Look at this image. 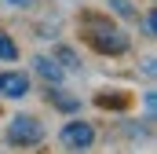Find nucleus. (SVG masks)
Here are the masks:
<instances>
[{
	"label": "nucleus",
	"mask_w": 157,
	"mask_h": 154,
	"mask_svg": "<svg viewBox=\"0 0 157 154\" xmlns=\"http://www.w3.org/2000/svg\"><path fill=\"white\" fill-rule=\"evenodd\" d=\"M48 103H55V107H59V110H66V114L80 110V103L73 99V95H62V92H59V84H55V88L48 84Z\"/></svg>",
	"instance_id": "nucleus-6"
},
{
	"label": "nucleus",
	"mask_w": 157,
	"mask_h": 154,
	"mask_svg": "<svg viewBox=\"0 0 157 154\" xmlns=\"http://www.w3.org/2000/svg\"><path fill=\"white\" fill-rule=\"evenodd\" d=\"M59 140H62L66 151H88V147L95 143V128H91L88 121H70V125H62Z\"/></svg>",
	"instance_id": "nucleus-3"
},
{
	"label": "nucleus",
	"mask_w": 157,
	"mask_h": 154,
	"mask_svg": "<svg viewBox=\"0 0 157 154\" xmlns=\"http://www.w3.org/2000/svg\"><path fill=\"white\" fill-rule=\"evenodd\" d=\"M154 103H157L154 92H146V117H154Z\"/></svg>",
	"instance_id": "nucleus-12"
},
{
	"label": "nucleus",
	"mask_w": 157,
	"mask_h": 154,
	"mask_svg": "<svg viewBox=\"0 0 157 154\" xmlns=\"http://www.w3.org/2000/svg\"><path fill=\"white\" fill-rule=\"evenodd\" d=\"M88 22V30H84V40L99 51V55H124L128 48H132V40L124 30H117L113 22H102V18H95V15H88L84 18Z\"/></svg>",
	"instance_id": "nucleus-1"
},
{
	"label": "nucleus",
	"mask_w": 157,
	"mask_h": 154,
	"mask_svg": "<svg viewBox=\"0 0 157 154\" xmlns=\"http://www.w3.org/2000/svg\"><path fill=\"white\" fill-rule=\"evenodd\" d=\"M110 7H113V11H117L121 18H135V15H139V11H135V7H132V4H128V0H110Z\"/></svg>",
	"instance_id": "nucleus-10"
},
{
	"label": "nucleus",
	"mask_w": 157,
	"mask_h": 154,
	"mask_svg": "<svg viewBox=\"0 0 157 154\" xmlns=\"http://www.w3.org/2000/svg\"><path fill=\"white\" fill-rule=\"evenodd\" d=\"M0 95H4V99H22V95H29V77L18 74V70H4V74H0Z\"/></svg>",
	"instance_id": "nucleus-4"
},
{
	"label": "nucleus",
	"mask_w": 157,
	"mask_h": 154,
	"mask_svg": "<svg viewBox=\"0 0 157 154\" xmlns=\"http://www.w3.org/2000/svg\"><path fill=\"white\" fill-rule=\"evenodd\" d=\"M7 4H15V7H29L33 0H7Z\"/></svg>",
	"instance_id": "nucleus-13"
},
{
	"label": "nucleus",
	"mask_w": 157,
	"mask_h": 154,
	"mask_svg": "<svg viewBox=\"0 0 157 154\" xmlns=\"http://www.w3.org/2000/svg\"><path fill=\"white\" fill-rule=\"evenodd\" d=\"M33 70H37L48 84H59V81H62V74H66V70H62L51 55H37V59H33Z\"/></svg>",
	"instance_id": "nucleus-5"
},
{
	"label": "nucleus",
	"mask_w": 157,
	"mask_h": 154,
	"mask_svg": "<svg viewBox=\"0 0 157 154\" xmlns=\"http://www.w3.org/2000/svg\"><path fill=\"white\" fill-rule=\"evenodd\" d=\"M95 103H99V107H110V110H124V107H128V95H99Z\"/></svg>",
	"instance_id": "nucleus-9"
},
{
	"label": "nucleus",
	"mask_w": 157,
	"mask_h": 154,
	"mask_svg": "<svg viewBox=\"0 0 157 154\" xmlns=\"http://www.w3.org/2000/svg\"><path fill=\"white\" fill-rule=\"evenodd\" d=\"M55 63H59L62 70H80V59H77L73 48H59V51H55Z\"/></svg>",
	"instance_id": "nucleus-7"
},
{
	"label": "nucleus",
	"mask_w": 157,
	"mask_h": 154,
	"mask_svg": "<svg viewBox=\"0 0 157 154\" xmlns=\"http://www.w3.org/2000/svg\"><path fill=\"white\" fill-rule=\"evenodd\" d=\"M0 59H4V63H15V59H18V44L7 37L4 30H0Z\"/></svg>",
	"instance_id": "nucleus-8"
},
{
	"label": "nucleus",
	"mask_w": 157,
	"mask_h": 154,
	"mask_svg": "<svg viewBox=\"0 0 157 154\" xmlns=\"http://www.w3.org/2000/svg\"><path fill=\"white\" fill-rule=\"evenodd\" d=\"M40 140H44V125L29 114H18L7 125V143L11 147H37Z\"/></svg>",
	"instance_id": "nucleus-2"
},
{
	"label": "nucleus",
	"mask_w": 157,
	"mask_h": 154,
	"mask_svg": "<svg viewBox=\"0 0 157 154\" xmlns=\"http://www.w3.org/2000/svg\"><path fill=\"white\" fill-rule=\"evenodd\" d=\"M154 26H157V15H154V11H146V15H143V33H146V37H154V33H157Z\"/></svg>",
	"instance_id": "nucleus-11"
}]
</instances>
